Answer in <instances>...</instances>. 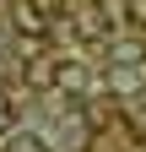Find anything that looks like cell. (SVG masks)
Returning <instances> with one entry per match:
<instances>
[{
	"label": "cell",
	"instance_id": "2",
	"mask_svg": "<svg viewBox=\"0 0 146 152\" xmlns=\"http://www.w3.org/2000/svg\"><path fill=\"white\" fill-rule=\"evenodd\" d=\"M76 33H81V38H103V33H108V11H98V6H87V11L76 16Z\"/></svg>",
	"mask_w": 146,
	"mask_h": 152
},
{
	"label": "cell",
	"instance_id": "4",
	"mask_svg": "<svg viewBox=\"0 0 146 152\" xmlns=\"http://www.w3.org/2000/svg\"><path fill=\"white\" fill-rule=\"evenodd\" d=\"M124 11H130V16H124V22H130V27H146V0H130V6H124Z\"/></svg>",
	"mask_w": 146,
	"mask_h": 152
},
{
	"label": "cell",
	"instance_id": "6",
	"mask_svg": "<svg viewBox=\"0 0 146 152\" xmlns=\"http://www.w3.org/2000/svg\"><path fill=\"white\" fill-rule=\"evenodd\" d=\"M16 152H43V141H38V136H22V141H16Z\"/></svg>",
	"mask_w": 146,
	"mask_h": 152
},
{
	"label": "cell",
	"instance_id": "1",
	"mask_svg": "<svg viewBox=\"0 0 146 152\" xmlns=\"http://www.w3.org/2000/svg\"><path fill=\"white\" fill-rule=\"evenodd\" d=\"M108 54H114L119 71H135V65L146 60V44H141V38H114V49H108Z\"/></svg>",
	"mask_w": 146,
	"mask_h": 152
},
{
	"label": "cell",
	"instance_id": "5",
	"mask_svg": "<svg viewBox=\"0 0 146 152\" xmlns=\"http://www.w3.org/2000/svg\"><path fill=\"white\" fill-rule=\"evenodd\" d=\"M11 125H16V109H11L6 92H0V130H11Z\"/></svg>",
	"mask_w": 146,
	"mask_h": 152
},
{
	"label": "cell",
	"instance_id": "3",
	"mask_svg": "<svg viewBox=\"0 0 146 152\" xmlns=\"http://www.w3.org/2000/svg\"><path fill=\"white\" fill-rule=\"evenodd\" d=\"M16 27L33 33V38H43V33H49V16H43L38 6H22V11H16Z\"/></svg>",
	"mask_w": 146,
	"mask_h": 152
}]
</instances>
